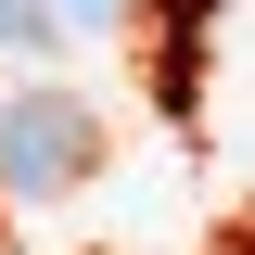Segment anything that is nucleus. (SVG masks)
<instances>
[{"mask_svg": "<svg viewBox=\"0 0 255 255\" xmlns=\"http://www.w3.org/2000/svg\"><path fill=\"white\" fill-rule=\"evenodd\" d=\"M102 166V128L77 90H13L0 102V191L13 204H51V191H77Z\"/></svg>", "mask_w": 255, "mask_h": 255, "instance_id": "nucleus-1", "label": "nucleus"}, {"mask_svg": "<svg viewBox=\"0 0 255 255\" xmlns=\"http://www.w3.org/2000/svg\"><path fill=\"white\" fill-rule=\"evenodd\" d=\"M38 13H51L64 38H102V26H115V13H128V0H38Z\"/></svg>", "mask_w": 255, "mask_h": 255, "instance_id": "nucleus-2", "label": "nucleus"}, {"mask_svg": "<svg viewBox=\"0 0 255 255\" xmlns=\"http://www.w3.org/2000/svg\"><path fill=\"white\" fill-rule=\"evenodd\" d=\"M38 38H51V13L38 0H0V51H38Z\"/></svg>", "mask_w": 255, "mask_h": 255, "instance_id": "nucleus-3", "label": "nucleus"}]
</instances>
